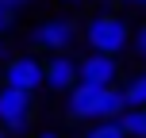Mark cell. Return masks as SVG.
Masks as SVG:
<instances>
[{
    "mask_svg": "<svg viewBox=\"0 0 146 138\" xmlns=\"http://www.w3.org/2000/svg\"><path fill=\"white\" fill-rule=\"evenodd\" d=\"M8 54H12V50H8V42H4V38H0V61H4Z\"/></svg>",
    "mask_w": 146,
    "mask_h": 138,
    "instance_id": "16",
    "label": "cell"
},
{
    "mask_svg": "<svg viewBox=\"0 0 146 138\" xmlns=\"http://www.w3.org/2000/svg\"><path fill=\"white\" fill-rule=\"evenodd\" d=\"M115 123H119V131L127 138H146V111H139V108H127Z\"/></svg>",
    "mask_w": 146,
    "mask_h": 138,
    "instance_id": "10",
    "label": "cell"
},
{
    "mask_svg": "<svg viewBox=\"0 0 146 138\" xmlns=\"http://www.w3.org/2000/svg\"><path fill=\"white\" fill-rule=\"evenodd\" d=\"M77 81L92 88H115L123 81V61L104 54H77Z\"/></svg>",
    "mask_w": 146,
    "mask_h": 138,
    "instance_id": "5",
    "label": "cell"
},
{
    "mask_svg": "<svg viewBox=\"0 0 146 138\" xmlns=\"http://www.w3.org/2000/svg\"><path fill=\"white\" fill-rule=\"evenodd\" d=\"M96 100H100V88L92 85H73L66 96H62V115H66V123H96Z\"/></svg>",
    "mask_w": 146,
    "mask_h": 138,
    "instance_id": "7",
    "label": "cell"
},
{
    "mask_svg": "<svg viewBox=\"0 0 146 138\" xmlns=\"http://www.w3.org/2000/svg\"><path fill=\"white\" fill-rule=\"evenodd\" d=\"M127 50H135V58L146 61V23H139V27L131 31V46H127Z\"/></svg>",
    "mask_w": 146,
    "mask_h": 138,
    "instance_id": "12",
    "label": "cell"
},
{
    "mask_svg": "<svg viewBox=\"0 0 146 138\" xmlns=\"http://www.w3.org/2000/svg\"><path fill=\"white\" fill-rule=\"evenodd\" d=\"M62 4H85V0H62Z\"/></svg>",
    "mask_w": 146,
    "mask_h": 138,
    "instance_id": "17",
    "label": "cell"
},
{
    "mask_svg": "<svg viewBox=\"0 0 146 138\" xmlns=\"http://www.w3.org/2000/svg\"><path fill=\"white\" fill-rule=\"evenodd\" d=\"M12 19H15V15L8 12L4 4H0V38H4V31H8V27H12Z\"/></svg>",
    "mask_w": 146,
    "mask_h": 138,
    "instance_id": "14",
    "label": "cell"
},
{
    "mask_svg": "<svg viewBox=\"0 0 146 138\" xmlns=\"http://www.w3.org/2000/svg\"><path fill=\"white\" fill-rule=\"evenodd\" d=\"M77 35H81V23L73 15L58 12V15H42L27 27V46H31V54H46V58L50 54H69Z\"/></svg>",
    "mask_w": 146,
    "mask_h": 138,
    "instance_id": "2",
    "label": "cell"
},
{
    "mask_svg": "<svg viewBox=\"0 0 146 138\" xmlns=\"http://www.w3.org/2000/svg\"><path fill=\"white\" fill-rule=\"evenodd\" d=\"M31 138H62L58 131H38V134H31Z\"/></svg>",
    "mask_w": 146,
    "mask_h": 138,
    "instance_id": "15",
    "label": "cell"
},
{
    "mask_svg": "<svg viewBox=\"0 0 146 138\" xmlns=\"http://www.w3.org/2000/svg\"><path fill=\"white\" fill-rule=\"evenodd\" d=\"M131 19L111 8H96L85 23H81V38H85L88 54H104V58H119L131 46Z\"/></svg>",
    "mask_w": 146,
    "mask_h": 138,
    "instance_id": "1",
    "label": "cell"
},
{
    "mask_svg": "<svg viewBox=\"0 0 146 138\" xmlns=\"http://www.w3.org/2000/svg\"><path fill=\"white\" fill-rule=\"evenodd\" d=\"M119 92H123V104L127 108H146V69H135V73H123L119 81Z\"/></svg>",
    "mask_w": 146,
    "mask_h": 138,
    "instance_id": "8",
    "label": "cell"
},
{
    "mask_svg": "<svg viewBox=\"0 0 146 138\" xmlns=\"http://www.w3.org/2000/svg\"><path fill=\"white\" fill-rule=\"evenodd\" d=\"M104 8H108V0H104Z\"/></svg>",
    "mask_w": 146,
    "mask_h": 138,
    "instance_id": "21",
    "label": "cell"
},
{
    "mask_svg": "<svg viewBox=\"0 0 146 138\" xmlns=\"http://www.w3.org/2000/svg\"><path fill=\"white\" fill-rule=\"evenodd\" d=\"M135 8H146V0H139V4H135Z\"/></svg>",
    "mask_w": 146,
    "mask_h": 138,
    "instance_id": "19",
    "label": "cell"
},
{
    "mask_svg": "<svg viewBox=\"0 0 146 138\" xmlns=\"http://www.w3.org/2000/svg\"><path fill=\"white\" fill-rule=\"evenodd\" d=\"M0 4H4L8 12L15 15V12H27V8H31V4H38V0H0Z\"/></svg>",
    "mask_w": 146,
    "mask_h": 138,
    "instance_id": "13",
    "label": "cell"
},
{
    "mask_svg": "<svg viewBox=\"0 0 146 138\" xmlns=\"http://www.w3.org/2000/svg\"><path fill=\"white\" fill-rule=\"evenodd\" d=\"M85 138H127V134L119 131V123H88Z\"/></svg>",
    "mask_w": 146,
    "mask_h": 138,
    "instance_id": "11",
    "label": "cell"
},
{
    "mask_svg": "<svg viewBox=\"0 0 146 138\" xmlns=\"http://www.w3.org/2000/svg\"><path fill=\"white\" fill-rule=\"evenodd\" d=\"M123 4H131V8H135V4H139V0H123Z\"/></svg>",
    "mask_w": 146,
    "mask_h": 138,
    "instance_id": "18",
    "label": "cell"
},
{
    "mask_svg": "<svg viewBox=\"0 0 146 138\" xmlns=\"http://www.w3.org/2000/svg\"><path fill=\"white\" fill-rule=\"evenodd\" d=\"M0 85L19 88V92L35 96L38 88H42V58H38V54H31V50L8 54V58L0 61Z\"/></svg>",
    "mask_w": 146,
    "mask_h": 138,
    "instance_id": "4",
    "label": "cell"
},
{
    "mask_svg": "<svg viewBox=\"0 0 146 138\" xmlns=\"http://www.w3.org/2000/svg\"><path fill=\"white\" fill-rule=\"evenodd\" d=\"M142 111H146V108H142Z\"/></svg>",
    "mask_w": 146,
    "mask_h": 138,
    "instance_id": "22",
    "label": "cell"
},
{
    "mask_svg": "<svg viewBox=\"0 0 146 138\" xmlns=\"http://www.w3.org/2000/svg\"><path fill=\"white\" fill-rule=\"evenodd\" d=\"M123 111H127V104H123L119 85H115V88H100V100H96V123H115Z\"/></svg>",
    "mask_w": 146,
    "mask_h": 138,
    "instance_id": "9",
    "label": "cell"
},
{
    "mask_svg": "<svg viewBox=\"0 0 146 138\" xmlns=\"http://www.w3.org/2000/svg\"><path fill=\"white\" fill-rule=\"evenodd\" d=\"M0 138H8V134H4V131H0Z\"/></svg>",
    "mask_w": 146,
    "mask_h": 138,
    "instance_id": "20",
    "label": "cell"
},
{
    "mask_svg": "<svg viewBox=\"0 0 146 138\" xmlns=\"http://www.w3.org/2000/svg\"><path fill=\"white\" fill-rule=\"evenodd\" d=\"M77 85V54H50L42 61V88L54 96H66L69 88Z\"/></svg>",
    "mask_w": 146,
    "mask_h": 138,
    "instance_id": "6",
    "label": "cell"
},
{
    "mask_svg": "<svg viewBox=\"0 0 146 138\" xmlns=\"http://www.w3.org/2000/svg\"><path fill=\"white\" fill-rule=\"evenodd\" d=\"M35 123V96L0 85V131L8 138H23Z\"/></svg>",
    "mask_w": 146,
    "mask_h": 138,
    "instance_id": "3",
    "label": "cell"
}]
</instances>
